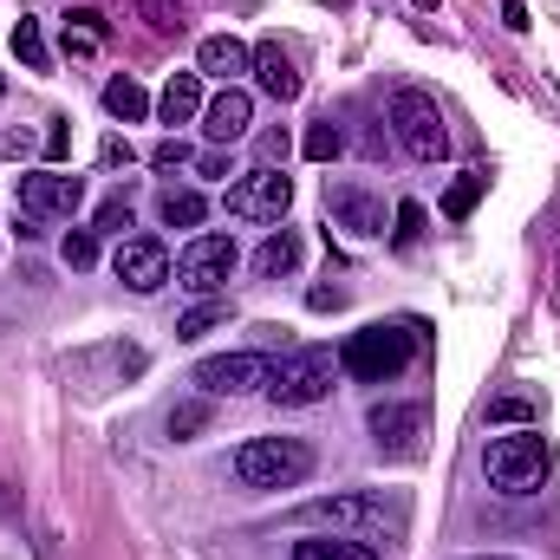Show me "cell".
I'll return each instance as SVG.
<instances>
[{"label":"cell","mask_w":560,"mask_h":560,"mask_svg":"<svg viewBox=\"0 0 560 560\" xmlns=\"http://www.w3.org/2000/svg\"><path fill=\"white\" fill-rule=\"evenodd\" d=\"M423 346V326L418 319H405V326H359L346 346H339V372L346 378H359V385H385V378H398L411 359H418Z\"/></svg>","instance_id":"2"},{"label":"cell","mask_w":560,"mask_h":560,"mask_svg":"<svg viewBox=\"0 0 560 560\" xmlns=\"http://www.w3.org/2000/svg\"><path fill=\"white\" fill-rule=\"evenodd\" d=\"M235 261H242L235 235H196V242L176 255V280H183L189 293H222L229 275H235Z\"/></svg>","instance_id":"9"},{"label":"cell","mask_w":560,"mask_h":560,"mask_svg":"<svg viewBox=\"0 0 560 560\" xmlns=\"http://www.w3.org/2000/svg\"><path fill=\"white\" fill-rule=\"evenodd\" d=\"M287 202H293V176L287 170H248L242 183H229V215L235 222H280L287 215Z\"/></svg>","instance_id":"8"},{"label":"cell","mask_w":560,"mask_h":560,"mask_svg":"<svg viewBox=\"0 0 560 560\" xmlns=\"http://www.w3.org/2000/svg\"><path fill=\"white\" fill-rule=\"evenodd\" d=\"M489 423H495V430L541 423V398H535V392H502V398H489Z\"/></svg>","instance_id":"24"},{"label":"cell","mask_w":560,"mask_h":560,"mask_svg":"<svg viewBox=\"0 0 560 560\" xmlns=\"http://www.w3.org/2000/svg\"><path fill=\"white\" fill-rule=\"evenodd\" d=\"M209 423H215V398L202 392V398H176L170 418H163V430H170V443H189V436H202Z\"/></svg>","instance_id":"21"},{"label":"cell","mask_w":560,"mask_h":560,"mask_svg":"<svg viewBox=\"0 0 560 560\" xmlns=\"http://www.w3.org/2000/svg\"><path fill=\"white\" fill-rule=\"evenodd\" d=\"M476 560H509V555H476Z\"/></svg>","instance_id":"40"},{"label":"cell","mask_w":560,"mask_h":560,"mask_svg":"<svg viewBox=\"0 0 560 560\" xmlns=\"http://www.w3.org/2000/svg\"><path fill=\"white\" fill-rule=\"evenodd\" d=\"M112 275L125 280L131 293H156V287L170 280V248H163L156 235H125L118 255H112Z\"/></svg>","instance_id":"11"},{"label":"cell","mask_w":560,"mask_h":560,"mask_svg":"<svg viewBox=\"0 0 560 560\" xmlns=\"http://www.w3.org/2000/svg\"><path fill=\"white\" fill-rule=\"evenodd\" d=\"M196 385L209 398H255L275 385V359L268 352H222V359H202L196 365Z\"/></svg>","instance_id":"7"},{"label":"cell","mask_w":560,"mask_h":560,"mask_svg":"<svg viewBox=\"0 0 560 560\" xmlns=\"http://www.w3.org/2000/svg\"><path fill=\"white\" fill-rule=\"evenodd\" d=\"M300 528H332V535H398L405 528V502L398 495H378V489H339V495H319L293 515Z\"/></svg>","instance_id":"3"},{"label":"cell","mask_w":560,"mask_h":560,"mask_svg":"<svg viewBox=\"0 0 560 560\" xmlns=\"http://www.w3.org/2000/svg\"><path fill=\"white\" fill-rule=\"evenodd\" d=\"M293 560H378V541H365V535H300Z\"/></svg>","instance_id":"17"},{"label":"cell","mask_w":560,"mask_h":560,"mask_svg":"<svg viewBox=\"0 0 560 560\" xmlns=\"http://www.w3.org/2000/svg\"><path fill=\"white\" fill-rule=\"evenodd\" d=\"M248 125H255V98H248L242 85H222V92L202 105V138L215 143V150L242 143V138H248Z\"/></svg>","instance_id":"12"},{"label":"cell","mask_w":560,"mask_h":560,"mask_svg":"<svg viewBox=\"0 0 560 560\" xmlns=\"http://www.w3.org/2000/svg\"><path fill=\"white\" fill-rule=\"evenodd\" d=\"M125 229H131V196H105L98 202V235H118L125 242Z\"/></svg>","instance_id":"31"},{"label":"cell","mask_w":560,"mask_h":560,"mask_svg":"<svg viewBox=\"0 0 560 560\" xmlns=\"http://www.w3.org/2000/svg\"><path fill=\"white\" fill-rule=\"evenodd\" d=\"M306 306H313V313H339V306H346V293H339V287H313V293H306Z\"/></svg>","instance_id":"34"},{"label":"cell","mask_w":560,"mask_h":560,"mask_svg":"<svg viewBox=\"0 0 560 560\" xmlns=\"http://www.w3.org/2000/svg\"><path fill=\"white\" fill-rule=\"evenodd\" d=\"M326 202H332V222H339L346 235H359V242H378V235H385V202H378V196H365V189H332Z\"/></svg>","instance_id":"15"},{"label":"cell","mask_w":560,"mask_h":560,"mask_svg":"<svg viewBox=\"0 0 560 560\" xmlns=\"http://www.w3.org/2000/svg\"><path fill=\"white\" fill-rule=\"evenodd\" d=\"M248 72H255V85H261L275 105H293V98H300V72H293V59L280 52V39H261V46H255V66H248Z\"/></svg>","instance_id":"16"},{"label":"cell","mask_w":560,"mask_h":560,"mask_svg":"<svg viewBox=\"0 0 560 560\" xmlns=\"http://www.w3.org/2000/svg\"><path fill=\"white\" fill-rule=\"evenodd\" d=\"M156 112H163V125H189V118L202 112V72H170Z\"/></svg>","instance_id":"18"},{"label":"cell","mask_w":560,"mask_h":560,"mask_svg":"<svg viewBox=\"0 0 560 560\" xmlns=\"http://www.w3.org/2000/svg\"><path fill=\"white\" fill-rule=\"evenodd\" d=\"M332 378H339V352H326V346H300V352H287V359L275 365L268 398L287 405V411H306V405L332 398Z\"/></svg>","instance_id":"5"},{"label":"cell","mask_w":560,"mask_h":560,"mask_svg":"<svg viewBox=\"0 0 560 560\" xmlns=\"http://www.w3.org/2000/svg\"><path fill=\"white\" fill-rule=\"evenodd\" d=\"M300 150H306V156H313V163H332V156H339V150H346V131H339V125H332V118H319V125H313V131H306V143H300Z\"/></svg>","instance_id":"28"},{"label":"cell","mask_w":560,"mask_h":560,"mask_svg":"<svg viewBox=\"0 0 560 560\" xmlns=\"http://www.w3.org/2000/svg\"><path fill=\"white\" fill-rule=\"evenodd\" d=\"M300 255H306V242L293 235V229H275L261 248H255V275L261 280H280V275H293L300 268Z\"/></svg>","instance_id":"19"},{"label":"cell","mask_w":560,"mask_h":560,"mask_svg":"<svg viewBox=\"0 0 560 560\" xmlns=\"http://www.w3.org/2000/svg\"><path fill=\"white\" fill-rule=\"evenodd\" d=\"M248 66H255V46H242L235 33H209V39L196 46V72H202V79H222V85H235Z\"/></svg>","instance_id":"14"},{"label":"cell","mask_w":560,"mask_h":560,"mask_svg":"<svg viewBox=\"0 0 560 560\" xmlns=\"http://www.w3.org/2000/svg\"><path fill=\"white\" fill-rule=\"evenodd\" d=\"M105 112H112L118 125H138V118H150V92H143L138 79H125V72H118V79L105 85Z\"/></svg>","instance_id":"22"},{"label":"cell","mask_w":560,"mask_h":560,"mask_svg":"<svg viewBox=\"0 0 560 560\" xmlns=\"http://www.w3.org/2000/svg\"><path fill=\"white\" fill-rule=\"evenodd\" d=\"M156 215H163V229H196V222L209 215V202H202L196 189H163V196H156Z\"/></svg>","instance_id":"26"},{"label":"cell","mask_w":560,"mask_h":560,"mask_svg":"<svg viewBox=\"0 0 560 560\" xmlns=\"http://www.w3.org/2000/svg\"><path fill=\"white\" fill-rule=\"evenodd\" d=\"M79 202H85V183L79 176H66V170H26L20 176V209L26 215H79Z\"/></svg>","instance_id":"10"},{"label":"cell","mask_w":560,"mask_h":560,"mask_svg":"<svg viewBox=\"0 0 560 560\" xmlns=\"http://www.w3.org/2000/svg\"><path fill=\"white\" fill-rule=\"evenodd\" d=\"M66 150H72V131H66V118H52V131H46V156H52V163H59V156H66Z\"/></svg>","instance_id":"35"},{"label":"cell","mask_w":560,"mask_h":560,"mask_svg":"<svg viewBox=\"0 0 560 560\" xmlns=\"http://www.w3.org/2000/svg\"><path fill=\"white\" fill-rule=\"evenodd\" d=\"M196 176H229V156H222V150H209V156H196Z\"/></svg>","instance_id":"38"},{"label":"cell","mask_w":560,"mask_h":560,"mask_svg":"<svg viewBox=\"0 0 560 560\" xmlns=\"http://www.w3.org/2000/svg\"><path fill=\"white\" fill-rule=\"evenodd\" d=\"M150 163H156V170H183V163H196V156H189V143L183 138H163L156 150H150Z\"/></svg>","instance_id":"33"},{"label":"cell","mask_w":560,"mask_h":560,"mask_svg":"<svg viewBox=\"0 0 560 560\" xmlns=\"http://www.w3.org/2000/svg\"><path fill=\"white\" fill-rule=\"evenodd\" d=\"M59 255H66V268H79V275H85V268L98 261V229H72V235L59 242Z\"/></svg>","instance_id":"29"},{"label":"cell","mask_w":560,"mask_h":560,"mask_svg":"<svg viewBox=\"0 0 560 560\" xmlns=\"http://www.w3.org/2000/svg\"><path fill=\"white\" fill-rule=\"evenodd\" d=\"M105 33H112V26H105V13H92V7H79V13H66V20H59V39H66V52H72V59L98 52V46H105Z\"/></svg>","instance_id":"20"},{"label":"cell","mask_w":560,"mask_h":560,"mask_svg":"<svg viewBox=\"0 0 560 560\" xmlns=\"http://www.w3.org/2000/svg\"><path fill=\"white\" fill-rule=\"evenodd\" d=\"M398 248H418L423 242V202H398V229H392Z\"/></svg>","instance_id":"32"},{"label":"cell","mask_w":560,"mask_h":560,"mask_svg":"<svg viewBox=\"0 0 560 560\" xmlns=\"http://www.w3.org/2000/svg\"><path fill=\"white\" fill-rule=\"evenodd\" d=\"M13 59H20L26 72H52V46H46V26H39V20H26V13H20V26H13Z\"/></svg>","instance_id":"23"},{"label":"cell","mask_w":560,"mask_h":560,"mask_svg":"<svg viewBox=\"0 0 560 560\" xmlns=\"http://www.w3.org/2000/svg\"><path fill=\"white\" fill-rule=\"evenodd\" d=\"M313 443L306 436H248L235 456H229V469H235V482L242 489H300L306 476H313Z\"/></svg>","instance_id":"4"},{"label":"cell","mask_w":560,"mask_h":560,"mask_svg":"<svg viewBox=\"0 0 560 560\" xmlns=\"http://www.w3.org/2000/svg\"><path fill=\"white\" fill-rule=\"evenodd\" d=\"M482 189H489V170H463V176L450 183V196H443V215H450V222H469L476 202H482Z\"/></svg>","instance_id":"25"},{"label":"cell","mask_w":560,"mask_h":560,"mask_svg":"<svg viewBox=\"0 0 560 560\" xmlns=\"http://www.w3.org/2000/svg\"><path fill=\"white\" fill-rule=\"evenodd\" d=\"M261 150H268V163H280V156H287V131H268V138H261Z\"/></svg>","instance_id":"39"},{"label":"cell","mask_w":560,"mask_h":560,"mask_svg":"<svg viewBox=\"0 0 560 560\" xmlns=\"http://www.w3.org/2000/svg\"><path fill=\"white\" fill-rule=\"evenodd\" d=\"M502 26H515V33H528V7H522V0H502Z\"/></svg>","instance_id":"37"},{"label":"cell","mask_w":560,"mask_h":560,"mask_svg":"<svg viewBox=\"0 0 560 560\" xmlns=\"http://www.w3.org/2000/svg\"><path fill=\"white\" fill-rule=\"evenodd\" d=\"M138 13L156 33H183V26H189V20H183V0H138Z\"/></svg>","instance_id":"30"},{"label":"cell","mask_w":560,"mask_h":560,"mask_svg":"<svg viewBox=\"0 0 560 560\" xmlns=\"http://www.w3.org/2000/svg\"><path fill=\"white\" fill-rule=\"evenodd\" d=\"M98 156H105V170H118V163H131V143H125V138H105V150H98Z\"/></svg>","instance_id":"36"},{"label":"cell","mask_w":560,"mask_h":560,"mask_svg":"<svg viewBox=\"0 0 560 560\" xmlns=\"http://www.w3.org/2000/svg\"><path fill=\"white\" fill-rule=\"evenodd\" d=\"M372 443L385 456H418L423 443V405H372Z\"/></svg>","instance_id":"13"},{"label":"cell","mask_w":560,"mask_h":560,"mask_svg":"<svg viewBox=\"0 0 560 560\" xmlns=\"http://www.w3.org/2000/svg\"><path fill=\"white\" fill-rule=\"evenodd\" d=\"M392 131H398V143H405L418 163H443V156H450V125H443L436 98L418 92V85L392 92Z\"/></svg>","instance_id":"6"},{"label":"cell","mask_w":560,"mask_h":560,"mask_svg":"<svg viewBox=\"0 0 560 560\" xmlns=\"http://www.w3.org/2000/svg\"><path fill=\"white\" fill-rule=\"evenodd\" d=\"M215 326H229V300H202V306H189V313L176 319V339H202V332H215Z\"/></svg>","instance_id":"27"},{"label":"cell","mask_w":560,"mask_h":560,"mask_svg":"<svg viewBox=\"0 0 560 560\" xmlns=\"http://www.w3.org/2000/svg\"><path fill=\"white\" fill-rule=\"evenodd\" d=\"M548 469H555V456H548V436H541L535 423L495 430V436L482 443V476H489L495 495H535V489L548 482Z\"/></svg>","instance_id":"1"}]
</instances>
